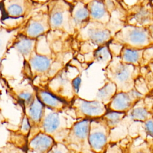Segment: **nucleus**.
Here are the masks:
<instances>
[{
	"instance_id": "nucleus-1",
	"label": "nucleus",
	"mask_w": 153,
	"mask_h": 153,
	"mask_svg": "<svg viewBox=\"0 0 153 153\" xmlns=\"http://www.w3.org/2000/svg\"><path fill=\"white\" fill-rule=\"evenodd\" d=\"M102 70L106 79L116 85L117 93L133 88L141 75V67L126 63L118 55L114 54Z\"/></svg>"
},
{
	"instance_id": "nucleus-2",
	"label": "nucleus",
	"mask_w": 153,
	"mask_h": 153,
	"mask_svg": "<svg viewBox=\"0 0 153 153\" xmlns=\"http://www.w3.org/2000/svg\"><path fill=\"white\" fill-rule=\"evenodd\" d=\"M108 44L134 49L153 48V30L151 25L124 26L114 33Z\"/></svg>"
},
{
	"instance_id": "nucleus-3",
	"label": "nucleus",
	"mask_w": 153,
	"mask_h": 153,
	"mask_svg": "<svg viewBox=\"0 0 153 153\" xmlns=\"http://www.w3.org/2000/svg\"><path fill=\"white\" fill-rule=\"evenodd\" d=\"M90 120H76L62 142L71 152H93L88 141Z\"/></svg>"
},
{
	"instance_id": "nucleus-4",
	"label": "nucleus",
	"mask_w": 153,
	"mask_h": 153,
	"mask_svg": "<svg viewBox=\"0 0 153 153\" xmlns=\"http://www.w3.org/2000/svg\"><path fill=\"white\" fill-rule=\"evenodd\" d=\"M106 24L107 23L90 21L75 35L76 41L78 43H88L96 48L108 44L114 33Z\"/></svg>"
},
{
	"instance_id": "nucleus-5",
	"label": "nucleus",
	"mask_w": 153,
	"mask_h": 153,
	"mask_svg": "<svg viewBox=\"0 0 153 153\" xmlns=\"http://www.w3.org/2000/svg\"><path fill=\"white\" fill-rule=\"evenodd\" d=\"M70 106L74 112L76 120L99 118L108 111L107 106L99 100H88L80 97L78 94L73 97Z\"/></svg>"
},
{
	"instance_id": "nucleus-6",
	"label": "nucleus",
	"mask_w": 153,
	"mask_h": 153,
	"mask_svg": "<svg viewBox=\"0 0 153 153\" xmlns=\"http://www.w3.org/2000/svg\"><path fill=\"white\" fill-rule=\"evenodd\" d=\"M60 0H51L47 4L50 27L53 29H61L73 35L75 33L72 17L67 14Z\"/></svg>"
},
{
	"instance_id": "nucleus-7",
	"label": "nucleus",
	"mask_w": 153,
	"mask_h": 153,
	"mask_svg": "<svg viewBox=\"0 0 153 153\" xmlns=\"http://www.w3.org/2000/svg\"><path fill=\"white\" fill-rule=\"evenodd\" d=\"M111 131L101 118L90 120L88 141L93 152H105Z\"/></svg>"
},
{
	"instance_id": "nucleus-8",
	"label": "nucleus",
	"mask_w": 153,
	"mask_h": 153,
	"mask_svg": "<svg viewBox=\"0 0 153 153\" xmlns=\"http://www.w3.org/2000/svg\"><path fill=\"white\" fill-rule=\"evenodd\" d=\"M71 124H68V118L59 111H53L44 118L42 127L45 133L57 137V142H62L68 133Z\"/></svg>"
},
{
	"instance_id": "nucleus-9",
	"label": "nucleus",
	"mask_w": 153,
	"mask_h": 153,
	"mask_svg": "<svg viewBox=\"0 0 153 153\" xmlns=\"http://www.w3.org/2000/svg\"><path fill=\"white\" fill-rule=\"evenodd\" d=\"M145 96L135 86L129 91L117 93L106 106L108 110L127 113Z\"/></svg>"
},
{
	"instance_id": "nucleus-10",
	"label": "nucleus",
	"mask_w": 153,
	"mask_h": 153,
	"mask_svg": "<svg viewBox=\"0 0 153 153\" xmlns=\"http://www.w3.org/2000/svg\"><path fill=\"white\" fill-rule=\"evenodd\" d=\"M38 5L32 0H2L5 15L10 18H20L27 15Z\"/></svg>"
},
{
	"instance_id": "nucleus-11",
	"label": "nucleus",
	"mask_w": 153,
	"mask_h": 153,
	"mask_svg": "<svg viewBox=\"0 0 153 153\" xmlns=\"http://www.w3.org/2000/svg\"><path fill=\"white\" fill-rule=\"evenodd\" d=\"M47 26L50 25L46 7L45 10L40 9L31 16L26 26V33L29 38H36L45 32Z\"/></svg>"
},
{
	"instance_id": "nucleus-12",
	"label": "nucleus",
	"mask_w": 153,
	"mask_h": 153,
	"mask_svg": "<svg viewBox=\"0 0 153 153\" xmlns=\"http://www.w3.org/2000/svg\"><path fill=\"white\" fill-rule=\"evenodd\" d=\"M153 117V103L146 100V96L141 99L127 113L124 118L131 122H142Z\"/></svg>"
},
{
	"instance_id": "nucleus-13",
	"label": "nucleus",
	"mask_w": 153,
	"mask_h": 153,
	"mask_svg": "<svg viewBox=\"0 0 153 153\" xmlns=\"http://www.w3.org/2000/svg\"><path fill=\"white\" fill-rule=\"evenodd\" d=\"M145 50L121 47L117 55L123 62L142 68L146 65V59L145 58Z\"/></svg>"
},
{
	"instance_id": "nucleus-14",
	"label": "nucleus",
	"mask_w": 153,
	"mask_h": 153,
	"mask_svg": "<svg viewBox=\"0 0 153 153\" xmlns=\"http://www.w3.org/2000/svg\"><path fill=\"white\" fill-rule=\"evenodd\" d=\"M39 95V99L43 105L52 110L60 111L70 105L69 102L48 91H41Z\"/></svg>"
},
{
	"instance_id": "nucleus-15",
	"label": "nucleus",
	"mask_w": 153,
	"mask_h": 153,
	"mask_svg": "<svg viewBox=\"0 0 153 153\" xmlns=\"http://www.w3.org/2000/svg\"><path fill=\"white\" fill-rule=\"evenodd\" d=\"M56 142L51 135L47 133H39L31 140L29 145L33 149L42 152L51 149Z\"/></svg>"
},
{
	"instance_id": "nucleus-16",
	"label": "nucleus",
	"mask_w": 153,
	"mask_h": 153,
	"mask_svg": "<svg viewBox=\"0 0 153 153\" xmlns=\"http://www.w3.org/2000/svg\"><path fill=\"white\" fill-rule=\"evenodd\" d=\"M106 80L104 85L97 90L96 99L107 106L117 93V87L113 82L108 79Z\"/></svg>"
},
{
	"instance_id": "nucleus-17",
	"label": "nucleus",
	"mask_w": 153,
	"mask_h": 153,
	"mask_svg": "<svg viewBox=\"0 0 153 153\" xmlns=\"http://www.w3.org/2000/svg\"><path fill=\"white\" fill-rule=\"evenodd\" d=\"M89 14L90 21H96L103 23H107L109 16L105 7L100 1H94L90 7Z\"/></svg>"
},
{
	"instance_id": "nucleus-18",
	"label": "nucleus",
	"mask_w": 153,
	"mask_h": 153,
	"mask_svg": "<svg viewBox=\"0 0 153 153\" xmlns=\"http://www.w3.org/2000/svg\"><path fill=\"white\" fill-rule=\"evenodd\" d=\"M126 115V112L108 110V111L100 118L108 127L112 130L122 123Z\"/></svg>"
},
{
	"instance_id": "nucleus-19",
	"label": "nucleus",
	"mask_w": 153,
	"mask_h": 153,
	"mask_svg": "<svg viewBox=\"0 0 153 153\" xmlns=\"http://www.w3.org/2000/svg\"><path fill=\"white\" fill-rule=\"evenodd\" d=\"M51 60L45 56L35 55L30 60V63L33 70L37 72H46L51 66Z\"/></svg>"
},
{
	"instance_id": "nucleus-20",
	"label": "nucleus",
	"mask_w": 153,
	"mask_h": 153,
	"mask_svg": "<svg viewBox=\"0 0 153 153\" xmlns=\"http://www.w3.org/2000/svg\"><path fill=\"white\" fill-rule=\"evenodd\" d=\"M112 57L109 45L106 44L95 48L93 52V60L97 63H106L110 61Z\"/></svg>"
},
{
	"instance_id": "nucleus-21",
	"label": "nucleus",
	"mask_w": 153,
	"mask_h": 153,
	"mask_svg": "<svg viewBox=\"0 0 153 153\" xmlns=\"http://www.w3.org/2000/svg\"><path fill=\"white\" fill-rule=\"evenodd\" d=\"M133 19L136 23L135 25L138 26L151 25L153 22L152 14L145 8H141L137 11L133 16Z\"/></svg>"
},
{
	"instance_id": "nucleus-22",
	"label": "nucleus",
	"mask_w": 153,
	"mask_h": 153,
	"mask_svg": "<svg viewBox=\"0 0 153 153\" xmlns=\"http://www.w3.org/2000/svg\"><path fill=\"white\" fill-rule=\"evenodd\" d=\"M44 106L39 99H35L32 101L29 108V115L32 121H40L43 114Z\"/></svg>"
},
{
	"instance_id": "nucleus-23",
	"label": "nucleus",
	"mask_w": 153,
	"mask_h": 153,
	"mask_svg": "<svg viewBox=\"0 0 153 153\" xmlns=\"http://www.w3.org/2000/svg\"><path fill=\"white\" fill-rule=\"evenodd\" d=\"M32 40L29 38H22L15 44V47L18 51L24 55L29 54L32 49Z\"/></svg>"
},
{
	"instance_id": "nucleus-24",
	"label": "nucleus",
	"mask_w": 153,
	"mask_h": 153,
	"mask_svg": "<svg viewBox=\"0 0 153 153\" xmlns=\"http://www.w3.org/2000/svg\"><path fill=\"white\" fill-rule=\"evenodd\" d=\"M140 123L146 135L153 138V117Z\"/></svg>"
},
{
	"instance_id": "nucleus-25",
	"label": "nucleus",
	"mask_w": 153,
	"mask_h": 153,
	"mask_svg": "<svg viewBox=\"0 0 153 153\" xmlns=\"http://www.w3.org/2000/svg\"><path fill=\"white\" fill-rule=\"evenodd\" d=\"M81 74H78L72 80V85L73 87L74 91L76 94H78L79 89V85L81 84Z\"/></svg>"
},
{
	"instance_id": "nucleus-26",
	"label": "nucleus",
	"mask_w": 153,
	"mask_h": 153,
	"mask_svg": "<svg viewBox=\"0 0 153 153\" xmlns=\"http://www.w3.org/2000/svg\"><path fill=\"white\" fill-rule=\"evenodd\" d=\"M19 97L25 103H31L33 100V95L30 93H22L19 94Z\"/></svg>"
},
{
	"instance_id": "nucleus-27",
	"label": "nucleus",
	"mask_w": 153,
	"mask_h": 153,
	"mask_svg": "<svg viewBox=\"0 0 153 153\" xmlns=\"http://www.w3.org/2000/svg\"><path fill=\"white\" fill-rule=\"evenodd\" d=\"M30 127V123L28 119L26 117L23 118L22 122V125H21L22 130L24 131H27L29 130Z\"/></svg>"
},
{
	"instance_id": "nucleus-28",
	"label": "nucleus",
	"mask_w": 153,
	"mask_h": 153,
	"mask_svg": "<svg viewBox=\"0 0 153 153\" xmlns=\"http://www.w3.org/2000/svg\"><path fill=\"white\" fill-rule=\"evenodd\" d=\"M35 4L38 5V6H41V5H46L49 1L51 0H32Z\"/></svg>"
},
{
	"instance_id": "nucleus-29",
	"label": "nucleus",
	"mask_w": 153,
	"mask_h": 153,
	"mask_svg": "<svg viewBox=\"0 0 153 153\" xmlns=\"http://www.w3.org/2000/svg\"><path fill=\"white\" fill-rule=\"evenodd\" d=\"M1 40H0V47H1Z\"/></svg>"
},
{
	"instance_id": "nucleus-30",
	"label": "nucleus",
	"mask_w": 153,
	"mask_h": 153,
	"mask_svg": "<svg viewBox=\"0 0 153 153\" xmlns=\"http://www.w3.org/2000/svg\"><path fill=\"white\" fill-rule=\"evenodd\" d=\"M0 62H1V58H0Z\"/></svg>"
}]
</instances>
